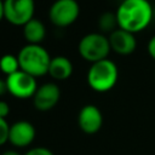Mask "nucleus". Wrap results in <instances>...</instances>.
<instances>
[{
    "mask_svg": "<svg viewBox=\"0 0 155 155\" xmlns=\"http://www.w3.org/2000/svg\"><path fill=\"white\" fill-rule=\"evenodd\" d=\"M115 13L119 28L133 34L147 29L154 17L149 0H122Z\"/></svg>",
    "mask_w": 155,
    "mask_h": 155,
    "instance_id": "nucleus-1",
    "label": "nucleus"
},
{
    "mask_svg": "<svg viewBox=\"0 0 155 155\" xmlns=\"http://www.w3.org/2000/svg\"><path fill=\"white\" fill-rule=\"evenodd\" d=\"M19 69L30 74L34 78H40L48 74L51 56L41 45L27 44L23 46L18 54Z\"/></svg>",
    "mask_w": 155,
    "mask_h": 155,
    "instance_id": "nucleus-2",
    "label": "nucleus"
},
{
    "mask_svg": "<svg viewBox=\"0 0 155 155\" xmlns=\"http://www.w3.org/2000/svg\"><path fill=\"white\" fill-rule=\"evenodd\" d=\"M119 69L114 61L105 58L92 63L87 71V84L96 92H108L117 82Z\"/></svg>",
    "mask_w": 155,
    "mask_h": 155,
    "instance_id": "nucleus-3",
    "label": "nucleus"
},
{
    "mask_svg": "<svg viewBox=\"0 0 155 155\" xmlns=\"http://www.w3.org/2000/svg\"><path fill=\"white\" fill-rule=\"evenodd\" d=\"M80 56L91 63L108 58L111 47L109 39L103 33H88L81 38L78 46Z\"/></svg>",
    "mask_w": 155,
    "mask_h": 155,
    "instance_id": "nucleus-4",
    "label": "nucleus"
},
{
    "mask_svg": "<svg viewBox=\"0 0 155 155\" xmlns=\"http://www.w3.org/2000/svg\"><path fill=\"white\" fill-rule=\"evenodd\" d=\"M34 0H4V18L12 25L23 27L34 18Z\"/></svg>",
    "mask_w": 155,
    "mask_h": 155,
    "instance_id": "nucleus-5",
    "label": "nucleus"
},
{
    "mask_svg": "<svg viewBox=\"0 0 155 155\" xmlns=\"http://www.w3.org/2000/svg\"><path fill=\"white\" fill-rule=\"evenodd\" d=\"M80 15V6L76 0H56L48 11L50 21L58 28L71 25Z\"/></svg>",
    "mask_w": 155,
    "mask_h": 155,
    "instance_id": "nucleus-6",
    "label": "nucleus"
},
{
    "mask_svg": "<svg viewBox=\"0 0 155 155\" xmlns=\"http://www.w3.org/2000/svg\"><path fill=\"white\" fill-rule=\"evenodd\" d=\"M6 84H7V91L10 92V94L19 99H27V98L34 97L39 87L36 84V78L31 76L30 74L21 69L6 76Z\"/></svg>",
    "mask_w": 155,
    "mask_h": 155,
    "instance_id": "nucleus-7",
    "label": "nucleus"
},
{
    "mask_svg": "<svg viewBox=\"0 0 155 155\" xmlns=\"http://www.w3.org/2000/svg\"><path fill=\"white\" fill-rule=\"evenodd\" d=\"M59 97H61V90L58 85L54 82H46L38 87L33 97V104L38 110L47 111L58 103Z\"/></svg>",
    "mask_w": 155,
    "mask_h": 155,
    "instance_id": "nucleus-8",
    "label": "nucleus"
},
{
    "mask_svg": "<svg viewBox=\"0 0 155 155\" xmlns=\"http://www.w3.org/2000/svg\"><path fill=\"white\" fill-rule=\"evenodd\" d=\"M78 124L80 130L86 134L97 133L103 125V115L98 107L87 104L81 108L78 115Z\"/></svg>",
    "mask_w": 155,
    "mask_h": 155,
    "instance_id": "nucleus-9",
    "label": "nucleus"
},
{
    "mask_svg": "<svg viewBox=\"0 0 155 155\" xmlns=\"http://www.w3.org/2000/svg\"><path fill=\"white\" fill-rule=\"evenodd\" d=\"M108 39L110 42L111 51L120 56H130L136 51L137 39L133 33L117 28L108 35Z\"/></svg>",
    "mask_w": 155,
    "mask_h": 155,
    "instance_id": "nucleus-10",
    "label": "nucleus"
},
{
    "mask_svg": "<svg viewBox=\"0 0 155 155\" xmlns=\"http://www.w3.org/2000/svg\"><path fill=\"white\" fill-rule=\"evenodd\" d=\"M35 127L27 120H18L10 126L8 142L17 148H25L35 139Z\"/></svg>",
    "mask_w": 155,
    "mask_h": 155,
    "instance_id": "nucleus-11",
    "label": "nucleus"
},
{
    "mask_svg": "<svg viewBox=\"0 0 155 155\" xmlns=\"http://www.w3.org/2000/svg\"><path fill=\"white\" fill-rule=\"evenodd\" d=\"M48 74L54 80H58V81L67 80L73 74V63L70 62L69 58L64 56L53 57L50 63Z\"/></svg>",
    "mask_w": 155,
    "mask_h": 155,
    "instance_id": "nucleus-12",
    "label": "nucleus"
},
{
    "mask_svg": "<svg viewBox=\"0 0 155 155\" xmlns=\"http://www.w3.org/2000/svg\"><path fill=\"white\" fill-rule=\"evenodd\" d=\"M23 35L28 44L40 45V42L45 39L46 28L41 21L33 18L31 21L23 25Z\"/></svg>",
    "mask_w": 155,
    "mask_h": 155,
    "instance_id": "nucleus-13",
    "label": "nucleus"
},
{
    "mask_svg": "<svg viewBox=\"0 0 155 155\" xmlns=\"http://www.w3.org/2000/svg\"><path fill=\"white\" fill-rule=\"evenodd\" d=\"M98 27L101 29V33H103V34H110V33H113L115 29L119 28L116 13L109 12V11L102 13L101 17H99V19H98Z\"/></svg>",
    "mask_w": 155,
    "mask_h": 155,
    "instance_id": "nucleus-14",
    "label": "nucleus"
},
{
    "mask_svg": "<svg viewBox=\"0 0 155 155\" xmlns=\"http://www.w3.org/2000/svg\"><path fill=\"white\" fill-rule=\"evenodd\" d=\"M0 70L6 75H11L16 71L19 70V62H18V57L13 56V54H4L0 58Z\"/></svg>",
    "mask_w": 155,
    "mask_h": 155,
    "instance_id": "nucleus-15",
    "label": "nucleus"
},
{
    "mask_svg": "<svg viewBox=\"0 0 155 155\" xmlns=\"http://www.w3.org/2000/svg\"><path fill=\"white\" fill-rule=\"evenodd\" d=\"M10 136V125L6 121V119L0 117V145H4L6 142H8Z\"/></svg>",
    "mask_w": 155,
    "mask_h": 155,
    "instance_id": "nucleus-16",
    "label": "nucleus"
},
{
    "mask_svg": "<svg viewBox=\"0 0 155 155\" xmlns=\"http://www.w3.org/2000/svg\"><path fill=\"white\" fill-rule=\"evenodd\" d=\"M24 155H53V153L45 147H36V148H31L30 150H28Z\"/></svg>",
    "mask_w": 155,
    "mask_h": 155,
    "instance_id": "nucleus-17",
    "label": "nucleus"
},
{
    "mask_svg": "<svg viewBox=\"0 0 155 155\" xmlns=\"http://www.w3.org/2000/svg\"><path fill=\"white\" fill-rule=\"evenodd\" d=\"M147 51H148V54L155 61V35H153L149 39L148 45H147Z\"/></svg>",
    "mask_w": 155,
    "mask_h": 155,
    "instance_id": "nucleus-18",
    "label": "nucleus"
},
{
    "mask_svg": "<svg viewBox=\"0 0 155 155\" xmlns=\"http://www.w3.org/2000/svg\"><path fill=\"white\" fill-rule=\"evenodd\" d=\"M10 114V105L5 101H0V117L6 119Z\"/></svg>",
    "mask_w": 155,
    "mask_h": 155,
    "instance_id": "nucleus-19",
    "label": "nucleus"
},
{
    "mask_svg": "<svg viewBox=\"0 0 155 155\" xmlns=\"http://www.w3.org/2000/svg\"><path fill=\"white\" fill-rule=\"evenodd\" d=\"M6 92H8V91H7V84H6V79H5V80L0 79V96H4Z\"/></svg>",
    "mask_w": 155,
    "mask_h": 155,
    "instance_id": "nucleus-20",
    "label": "nucleus"
},
{
    "mask_svg": "<svg viewBox=\"0 0 155 155\" xmlns=\"http://www.w3.org/2000/svg\"><path fill=\"white\" fill-rule=\"evenodd\" d=\"M1 155H21V154L18 151H16V150H6Z\"/></svg>",
    "mask_w": 155,
    "mask_h": 155,
    "instance_id": "nucleus-21",
    "label": "nucleus"
},
{
    "mask_svg": "<svg viewBox=\"0 0 155 155\" xmlns=\"http://www.w3.org/2000/svg\"><path fill=\"white\" fill-rule=\"evenodd\" d=\"M4 19V1L0 0V22Z\"/></svg>",
    "mask_w": 155,
    "mask_h": 155,
    "instance_id": "nucleus-22",
    "label": "nucleus"
}]
</instances>
